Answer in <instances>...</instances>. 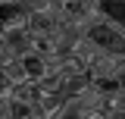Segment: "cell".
<instances>
[{
    "mask_svg": "<svg viewBox=\"0 0 125 119\" xmlns=\"http://www.w3.org/2000/svg\"><path fill=\"white\" fill-rule=\"evenodd\" d=\"M13 50H10V44H6V35H0V69L6 66V63H13Z\"/></svg>",
    "mask_w": 125,
    "mask_h": 119,
    "instance_id": "7a4b0ae2",
    "label": "cell"
},
{
    "mask_svg": "<svg viewBox=\"0 0 125 119\" xmlns=\"http://www.w3.org/2000/svg\"><path fill=\"white\" fill-rule=\"evenodd\" d=\"M84 35L106 53H125V25L113 22V19H94L84 28Z\"/></svg>",
    "mask_w": 125,
    "mask_h": 119,
    "instance_id": "6da1fadb",
    "label": "cell"
}]
</instances>
